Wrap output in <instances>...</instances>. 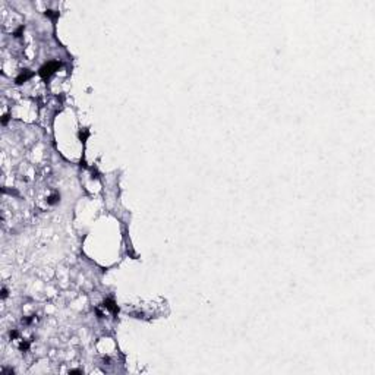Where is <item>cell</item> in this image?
I'll list each match as a JSON object with an SVG mask.
<instances>
[{"instance_id": "obj_1", "label": "cell", "mask_w": 375, "mask_h": 375, "mask_svg": "<svg viewBox=\"0 0 375 375\" xmlns=\"http://www.w3.org/2000/svg\"><path fill=\"white\" fill-rule=\"evenodd\" d=\"M59 68H60V63H59V62H50V63H47V65H44V66L41 68L40 75H41L43 78H49L51 73H54Z\"/></svg>"}, {"instance_id": "obj_4", "label": "cell", "mask_w": 375, "mask_h": 375, "mask_svg": "<svg viewBox=\"0 0 375 375\" xmlns=\"http://www.w3.org/2000/svg\"><path fill=\"white\" fill-rule=\"evenodd\" d=\"M60 196L59 195H54V196H50L49 198V204H54V202H57V199H59Z\"/></svg>"}, {"instance_id": "obj_3", "label": "cell", "mask_w": 375, "mask_h": 375, "mask_svg": "<svg viewBox=\"0 0 375 375\" xmlns=\"http://www.w3.org/2000/svg\"><path fill=\"white\" fill-rule=\"evenodd\" d=\"M104 306L107 308V309H110L111 312H117V311H119L117 306L114 305V302H113V300H106V302H104Z\"/></svg>"}, {"instance_id": "obj_5", "label": "cell", "mask_w": 375, "mask_h": 375, "mask_svg": "<svg viewBox=\"0 0 375 375\" xmlns=\"http://www.w3.org/2000/svg\"><path fill=\"white\" fill-rule=\"evenodd\" d=\"M70 374H81V371H78V369H75V371H70Z\"/></svg>"}, {"instance_id": "obj_2", "label": "cell", "mask_w": 375, "mask_h": 375, "mask_svg": "<svg viewBox=\"0 0 375 375\" xmlns=\"http://www.w3.org/2000/svg\"><path fill=\"white\" fill-rule=\"evenodd\" d=\"M31 75H32L31 72H28V70H24V72H22V73H21V75H19V76L16 78V84H24V82H25V81H27V79H28V78H30Z\"/></svg>"}]
</instances>
